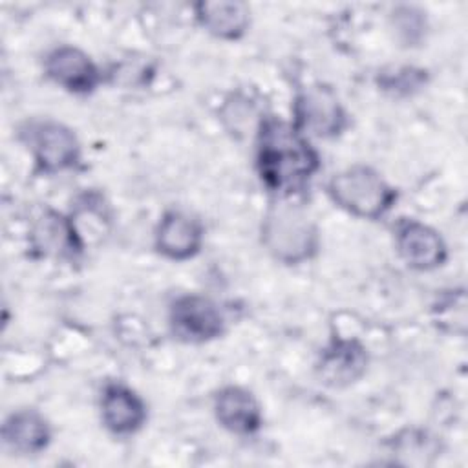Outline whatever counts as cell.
I'll list each match as a JSON object with an SVG mask.
<instances>
[{
	"instance_id": "6da1fadb",
	"label": "cell",
	"mask_w": 468,
	"mask_h": 468,
	"mask_svg": "<svg viewBox=\"0 0 468 468\" xmlns=\"http://www.w3.org/2000/svg\"><path fill=\"white\" fill-rule=\"evenodd\" d=\"M256 166L271 192L289 197L305 188L320 168V157L294 124L278 117H265L258 126Z\"/></svg>"
},
{
	"instance_id": "7a4b0ae2",
	"label": "cell",
	"mask_w": 468,
	"mask_h": 468,
	"mask_svg": "<svg viewBox=\"0 0 468 468\" xmlns=\"http://www.w3.org/2000/svg\"><path fill=\"white\" fill-rule=\"evenodd\" d=\"M261 243L274 260L298 265L316 254L318 229L300 205L280 199L263 216Z\"/></svg>"
},
{
	"instance_id": "3957f363",
	"label": "cell",
	"mask_w": 468,
	"mask_h": 468,
	"mask_svg": "<svg viewBox=\"0 0 468 468\" xmlns=\"http://www.w3.org/2000/svg\"><path fill=\"white\" fill-rule=\"evenodd\" d=\"M327 194L336 207L362 219H378L397 199L393 186L366 165H353L335 174L327 183Z\"/></svg>"
},
{
	"instance_id": "277c9868",
	"label": "cell",
	"mask_w": 468,
	"mask_h": 468,
	"mask_svg": "<svg viewBox=\"0 0 468 468\" xmlns=\"http://www.w3.org/2000/svg\"><path fill=\"white\" fill-rule=\"evenodd\" d=\"M294 128L307 139L309 135L331 139L347 126V113L336 93L322 84L302 90L292 104Z\"/></svg>"
},
{
	"instance_id": "5b68a950",
	"label": "cell",
	"mask_w": 468,
	"mask_h": 468,
	"mask_svg": "<svg viewBox=\"0 0 468 468\" xmlns=\"http://www.w3.org/2000/svg\"><path fill=\"white\" fill-rule=\"evenodd\" d=\"M170 325L185 342H208L225 331V316L216 302L203 294H181L170 305Z\"/></svg>"
},
{
	"instance_id": "8992f818",
	"label": "cell",
	"mask_w": 468,
	"mask_h": 468,
	"mask_svg": "<svg viewBox=\"0 0 468 468\" xmlns=\"http://www.w3.org/2000/svg\"><path fill=\"white\" fill-rule=\"evenodd\" d=\"M29 144L37 168L57 174L73 168L80 159V143L75 132L57 121H40L29 128Z\"/></svg>"
},
{
	"instance_id": "52a82bcc",
	"label": "cell",
	"mask_w": 468,
	"mask_h": 468,
	"mask_svg": "<svg viewBox=\"0 0 468 468\" xmlns=\"http://www.w3.org/2000/svg\"><path fill=\"white\" fill-rule=\"evenodd\" d=\"M44 69L55 84L77 95L93 91L101 82V71L91 57L80 48L69 44L51 49L46 55Z\"/></svg>"
},
{
	"instance_id": "ba28073f",
	"label": "cell",
	"mask_w": 468,
	"mask_h": 468,
	"mask_svg": "<svg viewBox=\"0 0 468 468\" xmlns=\"http://www.w3.org/2000/svg\"><path fill=\"white\" fill-rule=\"evenodd\" d=\"M395 243L400 258L417 271H431L446 261L448 249L442 236L417 219L399 223Z\"/></svg>"
},
{
	"instance_id": "9c48e42d",
	"label": "cell",
	"mask_w": 468,
	"mask_h": 468,
	"mask_svg": "<svg viewBox=\"0 0 468 468\" xmlns=\"http://www.w3.org/2000/svg\"><path fill=\"white\" fill-rule=\"evenodd\" d=\"M367 351L355 338H333L318 360V377L329 388H346L367 369Z\"/></svg>"
},
{
	"instance_id": "30bf717a",
	"label": "cell",
	"mask_w": 468,
	"mask_h": 468,
	"mask_svg": "<svg viewBox=\"0 0 468 468\" xmlns=\"http://www.w3.org/2000/svg\"><path fill=\"white\" fill-rule=\"evenodd\" d=\"M203 227L197 219L179 210H168L155 229V249L168 260L183 261L199 252Z\"/></svg>"
},
{
	"instance_id": "8fae6325",
	"label": "cell",
	"mask_w": 468,
	"mask_h": 468,
	"mask_svg": "<svg viewBox=\"0 0 468 468\" xmlns=\"http://www.w3.org/2000/svg\"><path fill=\"white\" fill-rule=\"evenodd\" d=\"M101 415L104 426L117 435L135 433L146 420L143 399L124 384H108L101 397Z\"/></svg>"
},
{
	"instance_id": "7c38bea8",
	"label": "cell",
	"mask_w": 468,
	"mask_h": 468,
	"mask_svg": "<svg viewBox=\"0 0 468 468\" xmlns=\"http://www.w3.org/2000/svg\"><path fill=\"white\" fill-rule=\"evenodd\" d=\"M218 422L238 435H249L261 426V408L254 395L241 386H225L214 397Z\"/></svg>"
},
{
	"instance_id": "4fadbf2b",
	"label": "cell",
	"mask_w": 468,
	"mask_h": 468,
	"mask_svg": "<svg viewBox=\"0 0 468 468\" xmlns=\"http://www.w3.org/2000/svg\"><path fill=\"white\" fill-rule=\"evenodd\" d=\"M194 9L201 27L216 38L238 40L250 24V11L243 2H197Z\"/></svg>"
},
{
	"instance_id": "5bb4252c",
	"label": "cell",
	"mask_w": 468,
	"mask_h": 468,
	"mask_svg": "<svg viewBox=\"0 0 468 468\" xmlns=\"http://www.w3.org/2000/svg\"><path fill=\"white\" fill-rule=\"evenodd\" d=\"M4 442L18 453H38L51 441L48 420L35 410L13 411L2 426Z\"/></svg>"
},
{
	"instance_id": "9a60e30c",
	"label": "cell",
	"mask_w": 468,
	"mask_h": 468,
	"mask_svg": "<svg viewBox=\"0 0 468 468\" xmlns=\"http://www.w3.org/2000/svg\"><path fill=\"white\" fill-rule=\"evenodd\" d=\"M35 249L51 256H73L82 250V241L73 219L48 210L33 229Z\"/></svg>"
},
{
	"instance_id": "2e32d148",
	"label": "cell",
	"mask_w": 468,
	"mask_h": 468,
	"mask_svg": "<svg viewBox=\"0 0 468 468\" xmlns=\"http://www.w3.org/2000/svg\"><path fill=\"white\" fill-rule=\"evenodd\" d=\"M424 73L426 71L415 68H397L393 73H382L378 82L386 91L411 93L424 84Z\"/></svg>"
},
{
	"instance_id": "e0dca14e",
	"label": "cell",
	"mask_w": 468,
	"mask_h": 468,
	"mask_svg": "<svg viewBox=\"0 0 468 468\" xmlns=\"http://www.w3.org/2000/svg\"><path fill=\"white\" fill-rule=\"evenodd\" d=\"M393 26L397 33L410 44L417 42L424 35V16L415 7H399L393 13Z\"/></svg>"
}]
</instances>
